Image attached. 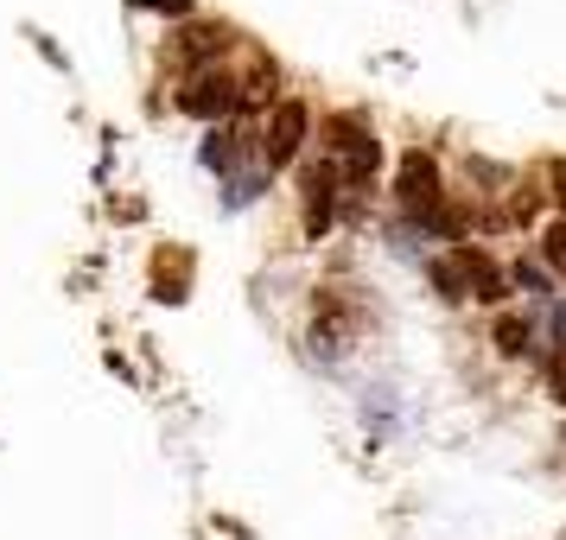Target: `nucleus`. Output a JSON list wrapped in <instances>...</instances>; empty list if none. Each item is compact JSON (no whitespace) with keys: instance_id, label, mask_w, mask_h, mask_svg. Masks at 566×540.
Instances as JSON below:
<instances>
[{"instance_id":"4","label":"nucleus","mask_w":566,"mask_h":540,"mask_svg":"<svg viewBox=\"0 0 566 540\" xmlns=\"http://www.w3.org/2000/svg\"><path fill=\"white\" fill-rule=\"evenodd\" d=\"M306 103H281L274 108V121H268V140H261V159L268 166H293L300 147H306Z\"/></svg>"},{"instance_id":"1","label":"nucleus","mask_w":566,"mask_h":540,"mask_svg":"<svg viewBox=\"0 0 566 540\" xmlns=\"http://www.w3.org/2000/svg\"><path fill=\"white\" fill-rule=\"evenodd\" d=\"M433 286L446 299H503L496 261H490L484 248H471V242H459L446 261H433Z\"/></svg>"},{"instance_id":"6","label":"nucleus","mask_w":566,"mask_h":540,"mask_svg":"<svg viewBox=\"0 0 566 540\" xmlns=\"http://www.w3.org/2000/svg\"><path fill=\"white\" fill-rule=\"evenodd\" d=\"M185 115H198V121H210V115H223V108H235V83L230 77H191V89L179 96Z\"/></svg>"},{"instance_id":"5","label":"nucleus","mask_w":566,"mask_h":540,"mask_svg":"<svg viewBox=\"0 0 566 540\" xmlns=\"http://www.w3.org/2000/svg\"><path fill=\"white\" fill-rule=\"evenodd\" d=\"M300 191H306V235H325L332 230V210H337V166L318 159L300 172Z\"/></svg>"},{"instance_id":"12","label":"nucleus","mask_w":566,"mask_h":540,"mask_svg":"<svg viewBox=\"0 0 566 540\" xmlns=\"http://www.w3.org/2000/svg\"><path fill=\"white\" fill-rule=\"evenodd\" d=\"M134 7H166V13H185L191 0H134Z\"/></svg>"},{"instance_id":"7","label":"nucleus","mask_w":566,"mask_h":540,"mask_svg":"<svg viewBox=\"0 0 566 540\" xmlns=\"http://www.w3.org/2000/svg\"><path fill=\"white\" fill-rule=\"evenodd\" d=\"M496 350H503V357H522V350H528V325H522L515 311L496 318Z\"/></svg>"},{"instance_id":"3","label":"nucleus","mask_w":566,"mask_h":540,"mask_svg":"<svg viewBox=\"0 0 566 540\" xmlns=\"http://www.w3.org/2000/svg\"><path fill=\"white\" fill-rule=\"evenodd\" d=\"M395 198H401V210H413L420 223L439 210V166L433 153H408L401 159V172H395Z\"/></svg>"},{"instance_id":"9","label":"nucleus","mask_w":566,"mask_h":540,"mask_svg":"<svg viewBox=\"0 0 566 540\" xmlns=\"http://www.w3.org/2000/svg\"><path fill=\"white\" fill-rule=\"evenodd\" d=\"M223 52V32L217 27H191L185 32V57H217Z\"/></svg>"},{"instance_id":"10","label":"nucleus","mask_w":566,"mask_h":540,"mask_svg":"<svg viewBox=\"0 0 566 540\" xmlns=\"http://www.w3.org/2000/svg\"><path fill=\"white\" fill-rule=\"evenodd\" d=\"M547 388H554V401H566V343L547 357Z\"/></svg>"},{"instance_id":"2","label":"nucleus","mask_w":566,"mask_h":540,"mask_svg":"<svg viewBox=\"0 0 566 540\" xmlns=\"http://www.w3.org/2000/svg\"><path fill=\"white\" fill-rule=\"evenodd\" d=\"M325 134H332V153L344 159V179H350V184H369L376 159H382L376 134H369V121H363V115H332V121H325Z\"/></svg>"},{"instance_id":"8","label":"nucleus","mask_w":566,"mask_h":540,"mask_svg":"<svg viewBox=\"0 0 566 540\" xmlns=\"http://www.w3.org/2000/svg\"><path fill=\"white\" fill-rule=\"evenodd\" d=\"M541 255H547V267L566 280V216H560V223H547V235H541Z\"/></svg>"},{"instance_id":"11","label":"nucleus","mask_w":566,"mask_h":540,"mask_svg":"<svg viewBox=\"0 0 566 540\" xmlns=\"http://www.w3.org/2000/svg\"><path fill=\"white\" fill-rule=\"evenodd\" d=\"M547 184H554V204H566V159H547Z\"/></svg>"}]
</instances>
